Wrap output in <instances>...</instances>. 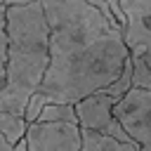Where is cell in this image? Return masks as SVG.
Masks as SVG:
<instances>
[{
    "label": "cell",
    "instance_id": "1",
    "mask_svg": "<svg viewBox=\"0 0 151 151\" xmlns=\"http://www.w3.org/2000/svg\"><path fill=\"white\" fill-rule=\"evenodd\" d=\"M47 19V71L40 94L52 104H78L109 87L127 61L120 24L83 0H40Z\"/></svg>",
    "mask_w": 151,
    "mask_h": 151
},
{
    "label": "cell",
    "instance_id": "2",
    "mask_svg": "<svg viewBox=\"0 0 151 151\" xmlns=\"http://www.w3.org/2000/svg\"><path fill=\"white\" fill-rule=\"evenodd\" d=\"M7 28V61L5 83L0 87V111L24 116L28 99L40 90L50 52H47V19L40 2L14 5L5 9Z\"/></svg>",
    "mask_w": 151,
    "mask_h": 151
},
{
    "label": "cell",
    "instance_id": "3",
    "mask_svg": "<svg viewBox=\"0 0 151 151\" xmlns=\"http://www.w3.org/2000/svg\"><path fill=\"white\" fill-rule=\"evenodd\" d=\"M123 42L132 64V87L151 90V0H120Z\"/></svg>",
    "mask_w": 151,
    "mask_h": 151
},
{
    "label": "cell",
    "instance_id": "4",
    "mask_svg": "<svg viewBox=\"0 0 151 151\" xmlns=\"http://www.w3.org/2000/svg\"><path fill=\"white\" fill-rule=\"evenodd\" d=\"M113 116L137 151H151V90L130 87L127 94L113 106Z\"/></svg>",
    "mask_w": 151,
    "mask_h": 151
},
{
    "label": "cell",
    "instance_id": "5",
    "mask_svg": "<svg viewBox=\"0 0 151 151\" xmlns=\"http://www.w3.org/2000/svg\"><path fill=\"white\" fill-rule=\"evenodd\" d=\"M116 104L118 101L113 97H109L104 90H99V92L80 99L78 104H73V111H76V118H78V127L97 132V134L113 137V139L125 142V144H132L130 137H127V132L123 130V125L113 116V106Z\"/></svg>",
    "mask_w": 151,
    "mask_h": 151
},
{
    "label": "cell",
    "instance_id": "6",
    "mask_svg": "<svg viewBox=\"0 0 151 151\" xmlns=\"http://www.w3.org/2000/svg\"><path fill=\"white\" fill-rule=\"evenodd\" d=\"M26 151H80L76 123H31L24 134Z\"/></svg>",
    "mask_w": 151,
    "mask_h": 151
},
{
    "label": "cell",
    "instance_id": "7",
    "mask_svg": "<svg viewBox=\"0 0 151 151\" xmlns=\"http://www.w3.org/2000/svg\"><path fill=\"white\" fill-rule=\"evenodd\" d=\"M80 151H137V146L118 142V139L106 137V134L80 130Z\"/></svg>",
    "mask_w": 151,
    "mask_h": 151
},
{
    "label": "cell",
    "instance_id": "8",
    "mask_svg": "<svg viewBox=\"0 0 151 151\" xmlns=\"http://www.w3.org/2000/svg\"><path fill=\"white\" fill-rule=\"evenodd\" d=\"M35 123H76L78 125V118H76V111L71 104H52L50 101Z\"/></svg>",
    "mask_w": 151,
    "mask_h": 151
},
{
    "label": "cell",
    "instance_id": "9",
    "mask_svg": "<svg viewBox=\"0 0 151 151\" xmlns=\"http://www.w3.org/2000/svg\"><path fill=\"white\" fill-rule=\"evenodd\" d=\"M47 104H50V101H47V99H45V97H42L40 92H35V94H33V97L28 99L26 109H24V116H21V118H24V123H26V125L35 123V120H38V116L42 113V109H45Z\"/></svg>",
    "mask_w": 151,
    "mask_h": 151
},
{
    "label": "cell",
    "instance_id": "10",
    "mask_svg": "<svg viewBox=\"0 0 151 151\" xmlns=\"http://www.w3.org/2000/svg\"><path fill=\"white\" fill-rule=\"evenodd\" d=\"M5 5H0V87L5 83V61H7V28H5Z\"/></svg>",
    "mask_w": 151,
    "mask_h": 151
},
{
    "label": "cell",
    "instance_id": "11",
    "mask_svg": "<svg viewBox=\"0 0 151 151\" xmlns=\"http://www.w3.org/2000/svg\"><path fill=\"white\" fill-rule=\"evenodd\" d=\"M106 5H109V9H111V14L116 17V21L120 24V28H123V12H120V0H104Z\"/></svg>",
    "mask_w": 151,
    "mask_h": 151
},
{
    "label": "cell",
    "instance_id": "12",
    "mask_svg": "<svg viewBox=\"0 0 151 151\" xmlns=\"http://www.w3.org/2000/svg\"><path fill=\"white\" fill-rule=\"evenodd\" d=\"M28 2H40V0H2L5 7H14V5H28Z\"/></svg>",
    "mask_w": 151,
    "mask_h": 151
},
{
    "label": "cell",
    "instance_id": "13",
    "mask_svg": "<svg viewBox=\"0 0 151 151\" xmlns=\"http://www.w3.org/2000/svg\"><path fill=\"white\" fill-rule=\"evenodd\" d=\"M12 149H14V146H12V144H9V142L0 134V151H12Z\"/></svg>",
    "mask_w": 151,
    "mask_h": 151
},
{
    "label": "cell",
    "instance_id": "14",
    "mask_svg": "<svg viewBox=\"0 0 151 151\" xmlns=\"http://www.w3.org/2000/svg\"><path fill=\"white\" fill-rule=\"evenodd\" d=\"M12 151H26V144H24V139H21V142H17Z\"/></svg>",
    "mask_w": 151,
    "mask_h": 151
},
{
    "label": "cell",
    "instance_id": "15",
    "mask_svg": "<svg viewBox=\"0 0 151 151\" xmlns=\"http://www.w3.org/2000/svg\"><path fill=\"white\" fill-rule=\"evenodd\" d=\"M0 5H2V0H0Z\"/></svg>",
    "mask_w": 151,
    "mask_h": 151
}]
</instances>
